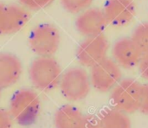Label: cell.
Masks as SVG:
<instances>
[{"label":"cell","instance_id":"2e32d148","mask_svg":"<svg viewBox=\"0 0 148 128\" xmlns=\"http://www.w3.org/2000/svg\"><path fill=\"white\" fill-rule=\"evenodd\" d=\"M65 10L69 13H82L89 9L94 0H60Z\"/></svg>","mask_w":148,"mask_h":128},{"label":"cell","instance_id":"e0dca14e","mask_svg":"<svg viewBox=\"0 0 148 128\" xmlns=\"http://www.w3.org/2000/svg\"><path fill=\"white\" fill-rule=\"evenodd\" d=\"M25 9L32 10H39L50 5L54 0H18Z\"/></svg>","mask_w":148,"mask_h":128},{"label":"cell","instance_id":"8fae6325","mask_svg":"<svg viewBox=\"0 0 148 128\" xmlns=\"http://www.w3.org/2000/svg\"><path fill=\"white\" fill-rule=\"evenodd\" d=\"M135 11L134 0H108L103 10L108 23L117 27L128 24L134 18Z\"/></svg>","mask_w":148,"mask_h":128},{"label":"cell","instance_id":"ffe728a7","mask_svg":"<svg viewBox=\"0 0 148 128\" xmlns=\"http://www.w3.org/2000/svg\"><path fill=\"white\" fill-rule=\"evenodd\" d=\"M81 128H101L99 119L93 115H85Z\"/></svg>","mask_w":148,"mask_h":128},{"label":"cell","instance_id":"8992f818","mask_svg":"<svg viewBox=\"0 0 148 128\" xmlns=\"http://www.w3.org/2000/svg\"><path fill=\"white\" fill-rule=\"evenodd\" d=\"M121 67L111 58L106 57L100 62L91 67V86L101 93L108 92L121 81Z\"/></svg>","mask_w":148,"mask_h":128},{"label":"cell","instance_id":"277c9868","mask_svg":"<svg viewBox=\"0 0 148 128\" xmlns=\"http://www.w3.org/2000/svg\"><path fill=\"white\" fill-rule=\"evenodd\" d=\"M59 87L61 94L66 100L69 101H82L90 92L89 75L82 68H70L62 74Z\"/></svg>","mask_w":148,"mask_h":128},{"label":"cell","instance_id":"5b68a950","mask_svg":"<svg viewBox=\"0 0 148 128\" xmlns=\"http://www.w3.org/2000/svg\"><path fill=\"white\" fill-rule=\"evenodd\" d=\"M141 84L134 79L121 81L113 89L111 102L114 108L127 114L139 111Z\"/></svg>","mask_w":148,"mask_h":128},{"label":"cell","instance_id":"9c48e42d","mask_svg":"<svg viewBox=\"0 0 148 128\" xmlns=\"http://www.w3.org/2000/svg\"><path fill=\"white\" fill-rule=\"evenodd\" d=\"M108 22L103 10L90 8L82 12L75 20L77 31L86 37L101 35L107 28Z\"/></svg>","mask_w":148,"mask_h":128},{"label":"cell","instance_id":"5bb4252c","mask_svg":"<svg viewBox=\"0 0 148 128\" xmlns=\"http://www.w3.org/2000/svg\"><path fill=\"white\" fill-rule=\"evenodd\" d=\"M101 128H131V120L128 115L116 108H106L99 115Z\"/></svg>","mask_w":148,"mask_h":128},{"label":"cell","instance_id":"ac0fdd59","mask_svg":"<svg viewBox=\"0 0 148 128\" xmlns=\"http://www.w3.org/2000/svg\"><path fill=\"white\" fill-rule=\"evenodd\" d=\"M139 111L143 114L148 115V83L141 85Z\"/></svg>","mask_w":148,"mask_h":128},{"label":"cell","instance_id":"6da1fadb","mask_svg":"<svg viewBox=\"0 0 148 128\" xmlns=\"http://www.w3.org/2000/svg\"><path fill=\"white\" fill-rule=\"evenodd\" d=\"M40 108L38 94L32 89L21 88L12 94L9 112L13 120L18 125L29 127L36 121Z\"/></svg>","mask_w":148,"mask_h":128},{"label":"cell","instance_id":"7402d4cb","mask_svg":"<svg viewBox=\"0 0 148 128\" xmlns=\"http://www.w3.org/2000/svg\"><path fill=\"white\" fill-rule=\"evenodd\" d=\"M0 96H1V89H0Z\"/></svg>","mask_w":148,"mask_h":128},{"label":"cell","instance_id":"7c38bea8","mask_svg":"<svg viewBox=\"0 0 148 128\" xmlns=\"http://www.w3.org/2000/svg\"><path fill=\"white\" fill-rule=\"evenodd\" d=\"M23 72L20 59L10 53H0V89L16 84Z\"/></svg>","mask_w":148,"mask_h":128},{"label":"cell","instance_id":"4fadbf2b","mask_svg":"<svg viewBox=\"0 0 148 128\" xmlns=\"http://www.w3.org/2000/svg\"><path fill=\"white\" fill-rule=\"evenodd\" d=\"M84 114L79 108L72 105L62 106L56 113L54 124L56 128H81Z\"/></svg>","mask_w":148,"mask_h":128},{"label":"cell","instance_id":"30bf717a","mask_svg":"<svg viewBox=\"0 0 148 128\" xmlns=\"http://www.w3.org/2000/svg\"><path fill=\"white\" fill-rule=\"evenodd\" d=\"M112 54L114 62L126 69H131L138 66L143 55L132 37L118 39L113 45Z\"/></svg>","mask_w":148,"mask_h":128},{"label":"cell","instance_id":"d6986e66","mask_svg":"<svg viewBox=\"0 0 148 128\" xmlns=\"http://www.w3.org/2000/svg\"><path fill=\"white\" fill-rule=\"evenodd\" d=\"M13 121L9 110L0 107V128H11Z\"/></svg>","mask_w":148,"mask_h":128},{"label":"cell","instance_id":"52a82bcc","mask_svg":"<svg viewBox=\"0 0 148 128\" xmlns=\"http://www.w3.org/2000/svg\"><path fill=\"white\" fill-rule=\"evenodd\" d=\"M108 48V41L103 34L87 37L78 46L76 58L81 65L91 68L107 57Z\"/></svg>","mask_w":148,"mask_h":128},{"label":"cell","instance_id":"44dd1931","mask_svg":"<svg viewBox=\"0 0 148 128\" xmlns=\"http://www.w3.org/2000/svg\"><path fill=\"white\" fill-rule=\"evenodd\" d=\"M138 66L140 75L148 81V54H145L142 55V58Z\"/></svg>","mask_w":148,"mask_h":128},{"label":"cell","instance_id":"ba28073f","mask_svg":"<svg viewBox=\"0 0 148 128\" xmlns=\"http://www.w3.org/2000/svg\"><path fill=\"white\" fill-rule=\"evenodd\" d=\"M30 15L20 5L0 3V36L18 32L29 21Z\"/></svg>","mask_w":148,"mask_h":128},{"label":"cell","instance_id":"7a4b0ae2","mask_svg":"<svg viewBox=\"0 0 148 128\" xmlns=\"http://www.w3.org/2000/svg\"><path fill=\"white\" fill-rule=\"evenodd\" d=\"M62 75L61 66L53 56L37 57L29 68V76L33 86L43 92L59 87Z\"/></svg>","mask_w":148,"mask_h":128},{"label":"cell","instance_id":"9a60e30c","mask_svg":"<svg viewBox=\"0 0 148 128\" xmlns=\"http://www.w3.org/2000/svg\"><path fill=\"white\" fill-rule=\"evenodd\" d=\"M132 39L143 55L148 54V22L139 24L134 30Z\"/></svg>","mask_w":148,"mask_h":128},{"label":"cell","instance_id":"3957f363","mask_svg":"<svg viewBox=\"0 0 148 128\" xmlns=\"http://www.w3.org/2000/svg\"><path fill=\"white\" fill-rule=\"evenodd\" d=\"M61 37L57 28L42 23L34 27L28 37L29 47L38 57H51L58 50Z\"/></svg>","mask_w":148,"mask_h":128}]
</instances>
